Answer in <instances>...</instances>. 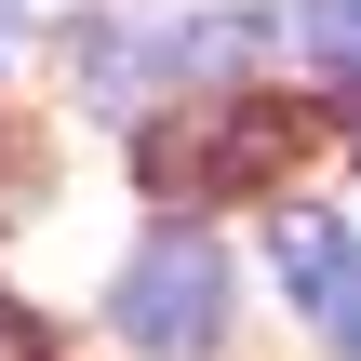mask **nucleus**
Segmentation results:
<instances>
[{
  "label": "nucleus",
  "mask_w": 361,
  "mask_h": 361,
  "mask_svg": "<svg viewBox=\"0 0 361 361\" xmlns=\"http://www.w3.org/2000/svg\"><path fill=\"white\" fill-rule=\"evenodd\" d=\"M268 268H281V295L308 308V335L335 361H361V228H335V214L295 201V214L268 228Z\"/></svg>",
  "instance_id": "3"
},
{
  "label": "nucleus",
  "mask_w": 361,
  "mask_h": 361,
  "mask_svg": "<svg viewBox=\"0 0 361 361\" xmlns=\"http://www.w3.org/2000/svg\"><path fill=\"white\" fill-rule=\"evenodd\" d=\"M295 40H308L322 67H348V80H361V0H295Z\"/></svg>",
  "instance_id": "4"
},
{
  "label": "nucleus",
  "mask_w": 361,
  "mask_h": 361,
  "mask_svg": "<svg viewBox=\"0 0 361 361\" xmlns=\"http://www.w3.org/2000/svg\"><path fill=\"white\" fill-rule=\"evenodd\" d=\"M0 361H40V322H27L13 295H0Z\"/></svg>",
  "instance_id": "5"
},
{
  "label": "nucleus",
  "mask_w": 361,
  "mask_h": 361,
  "mask_svg": "<svg viewBox=\"0 0 361 361\" xmlns=\"http://www.w3.org/2000/svg\"><path fill=\"white\" fill-rule=\"evenodd\" d=\"M107 322H121L147 361H201V348H228V255H214L201 228H161V241L121 268Z\"/></svg>",
  "instance_id": "1"
},
{
  "label": "nucleus",
  "mask_w": 361,
  "mask_h": 361,
  "mask_svg": "<svg viewBox=\"0 0 361 361\" xmlns=\"http://www.w3.org/2000/svg\"><path fill=\"white\" fill-rule=\"evenodd\" d=\"M0 13H54V0H0Z\"/></svg>",
  "instance_id": "6"
},
{
  "label": "nucleus",
  "mask_w": 361,
  "mask_h": 361,
  "mask_svg": "<svg viewBox=\"0 0 361 361\" xmlns=\"http://www.w3.org/2000/svg\"><path fill=\"white\" fill-rule=\"evenodd\" d=\"M295 147V107H201L174 134H134L161 201H214V188H268V161Z\"/></svg>",
  "instance_id": "2"
}]
</instances>
